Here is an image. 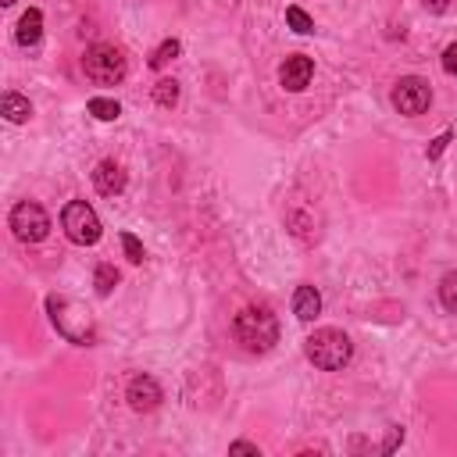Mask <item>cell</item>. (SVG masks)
<instances>
[{
    "label": "cell",
    "instance_id": "cell-12",
    "mask_svg": "<svg viewBox=\"0 0 457 457\" xmlns=\"http://www.w3.org/2000/svg\"><path fill=\"white\" fill-rule=\"evenodd\" d=\"M39 36H43V14H39V7H29V11L18 18V32H14V39H18L21 46H36Z\"/></svg>",
    "mask_w": 457,
    "mask_h": 457
},
{
    "label": "cell",
    "instance_id": "cell-21",
    "mask_svg": "<svg viewBox=\"0 0 457 457\" xmlns=\"http://www.w3.org/2000/svg\"><path fill=\"white\" fill-rule=\"evenodd\" d=\"M443 68H446V75L457 79V43H450V46L443 50Z\"/></svg>",
    "mask_w": 457,
    "mask_h": 457
},
{
    "label": "cell",
    "instance_id": "cell-23",
    "mask_svg": "<svg viewBox=\"0 0 457 457\" xmlns=\"http://www.w3.org/2000/svg\"><path fill=\"white\" fill-rule=\"evenodd\" d=\"M228 450H232V453H253V457H261V450H257L253 443H246V439H236Z\"/></svg>",
    "mask_w": 457,
    "mask_h": 457
},
{
    "label": "cell",
    "instance_id": "cell-9",
    "mask_svg": "<svg viewBox=\"0 0 457 457\" xmlns=\"http://www.w3.org/2000/svg\"><path fill=\"white\" fill-rule=\"evenodd\" d=\"M311 75H314V61H311L307 54H293V57H286V61H282V68H278V82H282L289 93L307 89Z\"/></svg>",
    "mask_w": 457,
    "mask_h": 457
},
{
    "label": "cell",
    "instance_id": "cell-7",
    "mask_svg": "<svg viewBox=\"0 0 457 457\" xmlns=\"http://www.w3.org/2000/svg\"><path fill=\"white\" fill-rule=\"evenodd\" d=\"M432 104V86L421 79V75H403L396 86H393V107L407 118H418L425 114Z\"/></svg>",
    "mask_w": 457,
    "mask_h": 457
},
{
    "label": "cell",
    "instance_id": "cell-3",
    "mask_svg": "<svg viewBox=\"0 0 457 457\" xmlns=\"http://www.w3.org/2000/svg\"><path fill=\"white\" fill-rule=\"evenodd\" d=\"M303 350H307V361L321 371H339L350 353H353V343L346 332L339 328H314L307 339H303Z\"/></svg>",
    "mask_w": 457,
    "mask_h": 457
},
{
    "label": "cell",
    "instance_id": "cell-13",
    "mask_svg": "<svg viewBox=\"0 0 457 457\" xmlns=\"http://www.w3.org/2000/svg\"><path fill=\"white\" fill-rule=\"evenodd\" d=\"M0 111H4V118H7V121H14V125H21V121H29V118H32V104H29L21 93H4Z\"/></svg>",
    "mask_w": 457,
    "mask_h": 457
},
{
    "label": "cell",
    "instance_id": "cell-4",
    "mask_svg": "<svg viewBox=\"0 0 457 457\" xmlns=\"http://www.w3.org/2000/svg\"><path fill=\"white\" fill-rule=\"evenodd\" d=\"M82 71L96 86H114V82L125 79L129 64H125V54L114 43H93L86 50V57H82Z\"/></svg>",
    "mask_w": 457,
    "mask_h": 457
},
{
    "label": "cell",
    "instance_id": "cell-10",
    "mask_svg": "<svg viewBox=\"0 0 457 457\" xmlns=\"http://www.w3.org/2000/svg\"><path fill=\"white\" fill-rule=\"evenodd\" d=\"M93 186L104 193V196H118L125 189V168L114 164V161H100L93 168Z\"/></svg>",
    "mask_w": 457,
    "mask_h": 457
},
{
    "label": "cell",
    "instance_id": "cell-18",
    "mask_svg": "<svg viewBox=\"0 0 457 457\" xmlns=\"http://www.w3.org/2000/svg\"><path fill=\"white\" fill-rule=\"evenodd\" d=\"M286 21H289V29L300 32V36L314 32V21H311V14H307L303 7H286Z\"/></svg>",
    "mask_w": 457,
    "mask_h": 457
},
{
    "label": "cell",
    "instance_id": "cell-5",
    "mask_svg": "<svg viewBox=\"0 0 457 457\" xmlns=\"http://www.w3.org/2000/svg\"><path fill=\"white\" fill-rule=\"evenodd\" d=\"M61 228L68 232L71 243L79 246H93L100 239V218L86 200H68L61 211Z\"/></svg>",
    "mask_w": 457,
    "mask_h": 457
},
{
    "label": "cell",
    "instance_id": "cell-16",
    "mask_svg": "<svg viewBox=\"0 0 457 457\" xmlns=\"http://www.w3.org/2000/svg\"><path fill=\"white\" fill-rule=\"evenodd\" d=\"M154 100H157L161 107H175V104H179V82H175V79H161V82L154 86Z\"/></svg>",
    "mask_w": 457,
    "mask_h": 457
},
{
    "label": "cell",
    "instance_id": "cell-19",
    "mask_svg": "<svg viewBox=\"0 0 457 457\" xmlns=\"http://www.w3.org/2000/svg\"><path fill=\"white\" fill-rule=\"evenodd\" d=\"M179 50H182V46H179V39H164V43L150 54V68H164L168 61H175V57H179Z\"/></svg>",
    "mask_w": 457,
    "mask_h": 457
},
{
    "label": "cell",
    "instance_id": "cell-24",
    "mask_svg": "<svg viewBox=\"0 0 457 457\" xmlns=\"http://www.w3.org/2000/svg\"><path fill=\"white\" fill-rule=\"evenodd\" d=\"M421 4H425V7L432 11V14H443V11L450 7V0H421Z\"/></svg>",
    "mask_w": 457,
    "mask_h": 457
},
{
    "label": "cell",
    "instance_id": "cell-14",
    "mask_svg": "<svg viewBox=\"0 0 457 457\" xmlns=\"http://www.w3.org/2000/svg\"><path fill=\"white\" fill-rule=\"evenodd\" d=\"M86 107H89V114H93V118H100V121H114V118L121 114L118 100H111V96H93Z\"/></svg>",
    "mask_w": 457,
    "mask_h": 457
},
{
    "label": "cell",
    "instance_id": "cell-2",
    "mask_svg": "<svg viewBox=\"0 0 457 457\" xmlns=\"http://www.w3.org/2000/svg\"><path fill=\"white\" fill-rule=\"evenodd\" d=\"M232 332L250 353H264L278 343V321L268 307H243L232 318Z\"/></svg>",
    "mask_w": 457,
    "mask_h": 457
},
{
    "label": "cell",
    "instance_id": "cell-20",
    "mask_svg": "<svg viewBox=\"0 0 457 457\" xmlns=\"http://www.w3.org/2000/svg\"><path fill=\"white\" fill-rule=\"evenodd\" d=\"M121 246H125V257L132 264H143V243L132 236V232H121Z\"/></svg>",
    "mask_w": 457,
    "mask_h": 457
},
{
    "label": "cell",
    "instance_id": "cell-1",
    "mask_svg": "<svg viewBox=\"0 0 457 457\" xmlns=\"http://www.w3.org/2000/svg\"><path fill=\"white\" fill-rule=\"evenodd\" d=\"M46 311H50L54 328H57L68 343L93 346V339H96V325H93V318H89V311H86L82 303H75L71 296L50 293V296H46Z\"/></svg>",
    "mask_w": 457,
    "mask_h": 457
},
{
    "label": "cell",
    "instance_id": "cell-11",
    "mask_svg": "<svg viewBox=\"0 0 457 457\" xmlns=\"http://www.w3.org/2000/svg\"><path fill=\"white\" fill-rule=\"evenodd\" d=\"M293 314L300 321H314L321 314V296H318L314 286H296V293H293Z\"/></svg>",
    "mask_w": 457,
    "mask_h": 457
},
{
    "label": "cell",
    "instance_id": "cell-17",
    "mask_svg": "<svg viewBox=\"0 0 457 457\" xmlns=\"http://www.w3.org/2000/svg\"><path fill=\"white\" fill-rule=\"evenodd\" d=\"M93 286H96L100 296H107V293L118 286V271H114L111 264H96V271H93Z\"/></svg>",
    "mask_w": 457,
    "mask_h": 457
},
{
    "label": "cell",
    "instance_id": "cell-6",
    "mask_svg": "<svg viewBox=\"0 0 457 457\" xmlns=\"http://www.w3.org/2000/svg\"><path fill=\"white\" fill-rule=\"evenodd\" d=\"M7 225H11V232H14L21 243H39V239H46V232H50V218H46V211H43L36 200H18V204L11 207Z\"/></svg>",
    "mask_w": 457,
    "mask_h": 457
},
{
    "label": "cell",
    "instance_id": "cell-8",
    "mask_svg": "<svg viewBox=\"0 0 457 457\" xmlns=\"http://www.w3.org/2000/svg\"><path fill=\"white\" fill-rule=\"evenodd\" d=\"M125 400H129V407H132V411L146 414V411H154V407L164 400V393H161L157 378H150V375H136V378H129Z\"/></svg>",
    "mask_w": 457,
    "mask_h": 457
},
{
    "label": "cell",
    "instance_id": "cell-22",
    "mask_svg": "<svg viewBox=\"0 0 457 457\" xmlns=\"http://www.w3.org/2000/svg\"><path fill=\"white\" fill-rule=\"evenodd\" d=\"M450 139H453V132H450V129H446L439 139H432V146H428V161H436V157L446 150V143H450Z\"/></svg>",
    "mask_w": 457,
    "mask_h": 457
},
{
    "label": "cell",
    "instance_id": "cell-25",
    "mask_svg": "<svg viewBox=\"0 0 457 457\" xmlns=\"http://www.w3.org/2000/svg\"><path fill=\"white\" fill-rule=\"evenodd\" d=\"M0 4H7V7H11V4H14V0H0Z\"/></svg>",
    "mask_w": 457,
    "mask_h": 457
},
{
    "label": "cell",
    "instance_id": "cell-15",
    "mask_svg": "<svg viewBox=\"0 0 457 457\" xmlns=\"http://www.w3.org/2000/svg\"><path fill=\"white\" fill-rule=\"evenodd\" d=\"M439 303L450 314H457V271H446L443 275V282H439Z\"/></svg>",
    "mask_w": 457,
    "mask_h": 457
}]
</instances>
